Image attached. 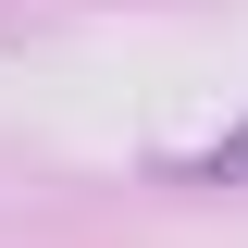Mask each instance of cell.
Segmentation results:
<instances>
[{
	"label": "cell",
	"instance_id": "1",
	"mask_svg": "<svg viewBox=\"0 0 248 248\" xmlns=\"http://www.w3.org/2000/svg\"><path fill=\"white\" fill-rule=\"evenodd\" d=\"M186 174H211V186H248V124H236V137H211V149L186 161Z\"/></svg>",
	"mask_w": 248,
	"mask_h": 248
}]
</instances>
